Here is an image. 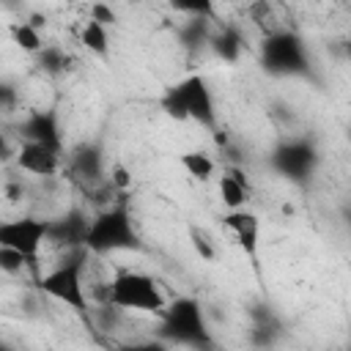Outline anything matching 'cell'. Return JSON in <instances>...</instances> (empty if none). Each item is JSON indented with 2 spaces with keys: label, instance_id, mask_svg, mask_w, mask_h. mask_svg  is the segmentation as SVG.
Segmentation results:
<instances>
[{
  "label": "cell",
  "instance_id": "obj_1",
  "mask_svg": "<svg viewBox=\"0 0 351 351\" xmlns=\"http://www.w3.org/2000/svg\"><path fill=\"white\" fill-rule=\"evenodd\" d=\"M165 115L173 121H195L197 126L214 129L217 126V110H214V96L203 74H189L173 85L165 88L159 99Z\"/></svg>",
  "mask_w": 351,
  "mask_h": 351
},
{
  "label": "cell",
  "instance_id": "obj_2",
  "mask_svg": "<svg viewBox=\"0 0 351 351\" xmlns=\"http://www.w3.org/2000/svg\"><path fill=\"white\" fill-rule=\"evenodd\" d=\"M140 233L132 222V214L126 203H115L110 208H101L90 219V230L85 239V250L93 255H110V252H134L140 250Z\"/></svg>",
  "mask_w": 351,
  "mask_h": 351
},
{
  "label": "cell",
  "instance_id": "obj_3",
  "mask_svg": "<svg viewBox=\"0 0 351 351\" xmlns=\"http://www.w3.org/2000/svg\"><path fill=\"white\" fill-rule=\"evenodd\" d=\"M159 337L173 346H189V348H211V332L203 315V307L192 296H178L167 302V307L159 315Z\"/></svg>",
  "mask_w": 351,
  "mask_h": 351
},
{
  "label": "cell",
  "instance_id": "obj_4",
  "mask_svg": "<svg viewBox=\"0 0 351 351\" xmlns=\"http://www.w3.org/2000/svg\"><path fill=\"white\" fill-rule=\"evenodd\" d=\"M88 258L85 247L71 250L52 271H47L38 280V291L63 302L66 307H71L74 313H88V296H85V285H82V263Z\"/></svg>",
  "mask_w": 351,
  "mask_h": 351
},
{
  "label": "cell",
  "instance_id": "obj_5",
  "mask_svg": "<svg viewBox=\"0 0 351 351\" xmlns=\"http://www.w3.org/2000/svg\"><path fill=\"white\" fill-rule=\"evenodd\" d=\"M107 299L118 310H137L154 315H162V310L167 307V299L159 291L156 280L143 271H118L107 285Z\"/></svg>",
  "mask_w": 351,
  "mask_h": 351
},
{
  "label": "cell",
  "instance_id": "obj_6",
  "mask_svg": "<svg viewBox=\"0 0 351 351\" xmlns=\"http://www.w3.org/2000/svg\"><path fill=\"white\" fill-rule=\"evenodd\" d=\"M261 66L271 77H304L310 60L302 38L293 30H271L261 44Z\"/></svg>",
  "mask_w": 351,
  "mask_h": 351
},
{
  "label": "cell",
  "instance_id": "obj_7",
  "mask_svg": "<svg viewBox=\"0 0 351 351\" xmlns=\"http://www.w3.org/2000/svg\"><path fill=\"white\" fill-rule=\"evenodd\" d=\"M269 162L277 176L293 184H304L318 167V151L310 140H282L271 148Z\"/></svg>",
  "mask_w": 351,
  "mask_h": 351
},
{
  "label": "cell",
  "instance_id": "obj_8",
  "mask_svg": "<svg viewBox=\"0 0 351 351\" xmlns=\"http://www.w3.org/2000/svg\"><path fill=\"white\" fill-rule=\"evenodd\" d=\"M47 239H49V219L19 217V219L0 222V247H11L30 261L38 258V250Z\"/></svg>",
  "mask_w": 351,
  "mask_h": 351
},
{
  "label": "cell",
  "instance_id": "obj_9",
  "mask_svg": "<svg viewBox=\"0 0 351 351\" xmlns=\"http://www.w3.org/2000/svg\"><path fill=\"white\" fill-rule=\"evenodd\" d=\"M88 230H90V219L80 208H69L58 219H49V239L47 241L60 244L66 250H77V247H85Z\"/></svg>",
  "mask_w": 351,
  "mask_h": 351
},
{
  "label": "cell",
  "instance_id": "obj_10",
  "mask_svg": "<svg viewBox=\"0 0 351 351\" xmlns=\"http://www.w3.org/2000/svg\"><path fill=\"white\" fill-rule=\"evenodd\" d=\"M222 222L233 233V239L241 247V252L255 261L258 258V247H261V219L247 208H230V211H225Z\"/></svg>",
  "mask_w": 351,
  "mask_h": 351
},
{
  "label": "cell",
  "instance_id": "obj_11",
  "mask_svg": "<svg viewBox=\"0 0 351 351\" xmlns=\"http://www.w3.org/2000/svg\"><path fill=\"white\" fill-rule=\"evenodd\" d=\"M16 165L30 173V176H55L58 173V165H60V151L44 145V143H36V140H25L16 151Z\"/></svg>",
  "mask_w": 351,
  "mask_h": 351
},
{
  "label": "cell",
  "instance_id": "obj_12",
  "mask_svg": "<svg viewBox=\"0 0 351 351\" xmlns=\"http://www.w3.org/2000/svg\"><path fill=\"white\" fill-rule=\"evenodd\" d=\"M22 134L25 140H36L44 143L55 151H63V140H60V126H58V112L55 110H36L27 115V121L22 123Z\"/></svg>",
  "mask_w": 351,
  "mask_h": 351
},
{
  "label": "cell",
  "instance_id": "obj_13",
  "mask_svg": "<svg viewBox=\"0 0 351 351\" xmlns=\"http://www.w3.org/2000/svg\"><path fill=\"white\" fill-rule=\"evenodd\" d=\"M219 197H222V203H225L228 211L247 206V200H250V184H247V178H244L241 170L230 167V170H225L219 176Z\"/></svg>",
  "mask_w": 351,
  "mask_h": 351
},
{
  "label": "cell",
  "instance_id": "obj_14",
  "mask_svg": "<svg viewBox=\"0 0 351 351\" xmlns=\"http://www.w3.org/2000/svg\"><path fill=\"white\" fill-rule=\"evenodd\" d=\"M71 170H74L80 178L99 181V178H101V170H104L101 148L93 145V143H82L80 148H74V154H71Z\"/></svg>",
  "mask_w": 351,
  "mask_h": 351
},
{
  "label": "cell",
  "instance_id": "obj_15",
  "mask_svg": "<svg viewBox=\"0 0 351 351\" xmlns=\"http://www.w3.org/2000/svg\"><path fill=\"white\" fill-rule=\"evenodd\" d=\"M211 52L219 58V60H225V63H233V60H239V55H241V36H239V30L236 27H230V25H225V27H219L217 33H211Z\"/></svg>",
  "mask_w": 351,
  "mask_h": 351
},
{
  "label": "cell",
  "instance_id": "obj_16",
  "mask_svg": "<svg viewBox=\"0 0 351 351\" xmlns=\"http://www.w3.org/2000/svg\"><path fill=\"white\" fill-rule=\"evenodd\" d=\"M80 41H82V47H85L88 52H93V55H99V58H104V55L110 52V33H107V25H101V22H96V19H88V22H85V27H82V33H80Z\"/></svg>",
  "mask_w": 351,
  "mask_h": 351
},
{
  "label": "cell",
  "instance_id": "obj_17",
  "mask_svg": "<svg viewBox=\"0 0 351 351\" xmlns=\"http://www.w3.org/2000/svg\"><path fill=\"white\" fill-rule=\"evenodd\" d=\"M178 36H181V44H184L186 49H197V47L208 44V41H211L208 16H189L186 25L178 30Z\"/></svg>",
  "mask_w": 351,
  "mask_h": 351
},
{
  "label": "cell",
  "instance_id": "obj_18",
  "mask_svg": "<svg viewBox=\"0 0 351 351\" xmlns=\"http://www.w3.org/2000/svg\"><path fill=\"white\" fill-rule=\"evenodd\" d=\"M178 165L186 170V176H192L197 181H208L214 176V159L203 151H184L178 156Z\"/></svg>",
  "mask_w": 351,
  "mask_h": 351
},
{
  "label": "cell",
  "instance_id": "obj_19",
  "mask_svg": "<svg viewBox=\"0 0 351 351\" xmlns=\"http://www.w3.org/2000/svg\"><path fill=\"white\" fill-rule=\"evenodd\" d=\"M11 38H14V44H19L25 52L38 55V52L44 49L41 36H38V30H36V22H16V25H11Z\"/></svg>",
  "mask_w": 351,
  "mask_h": 351
},
{
  "label": "cell",
  "instance_id": "obj_20",
  "mask_svg": "<svg viewBox=\"0 0 351 351\" xmlns=\"http://www.w3.org/2000/svg\"><path fill=\"white\" fill-rule=\"evenodd\" d=\"M170 5L186 16H214V0H170Z\"/></svg>",
  "mask_w": 351,
  "mask_h": 351
},
{
  "label": "cell",
  "instance_id": "obj_21",
  "mask_svg": "<svg viewBox=\"0 0 351 351\" xmlns=\"http://www.w3.org/2000/svg\"><path fill=\"white\" fill-rule=\"evenodd\" d=\"M38 63H41L44 71H49V74H60V71L66 69L69 58L63 55L60 47H44V49L38 52Z\"/></svg>",
  "mask_w": 351,
  "mask_h": 351
},
{
  "label": "cell",
  "instance_id": "obj_22",
  "mask_svg": "<svg viewBox=\"0 0 351 351\" xmlns=\"http://www.w3.org/2000/svg\"><path fill=\"white\" fill-rule=\"evenodd\" d=\"M27 261H30V258H25L22 252H16V250H11V247H0V269H3V271L16 274V271H22V266H25Z\"/></svg>",
  "mask_w": 351,
  "mask_h": 351
},
{
  "label": "cell",
  "instance_id": "obj_23",
  "mask_svg": "<svg viewBox=\"0 0 351 351\" xmlns=\"http://www.w3.org/2000/svg\"><path fill=\"white\" fill-rule=\"evenodd\" d=\"M90 19H96V22H101V25L112 27V25L118 22V14H115L107 3H101V0H99V3H93V5H90Z\"/></svg>",
  "mask_w": 351,
  "mask_h": 351
},
{
  "label": "cell",
  "instance_id": "obj_24",
  "mask_svg": "<svg viewBox=\"0 0 351 351\" xmlns=\"http://www.w3.org/2000/svg\"><path fill=\"white\" fill-rule=\"evenodd\" d=\"M192 244H195V250H197L203 258H214V247L208 244V239H206L203 230H192Z\"/></svg>",
  "mask_w": 351,
  "mask_h": 351
},
{
  "label": "cell",
  "instance_id": "obj_25",
  "mask_svg": "<svg viewBox=\"0 0 351 351\" xmlns=\"http://www.w3.org/2000/svg\"><path fill=\"white\" fill-rule=\"evenodd\" d=\"M110 181H112L118 189H126V186L132 184V178H129V173H126L123 167H112V176H110Z\"/></svg>",
  "mask_w": 351,
  "mask_h": 351
},
{
  "label": "cell",
  "instance_id": "obj_26",
  "mask_svg": "<svg viewBox=\"0 0 351 351\" xmlns=\"http://www.w3.org/2000/svg\"><path fill=\"white\" fill-rule=\"evenodd\" d=\"M346 55H348V60H351V36H348V41H346Z\"/></svg>",
  "mask_w": 351,
  "mask_h": 351
}]
</instances>
